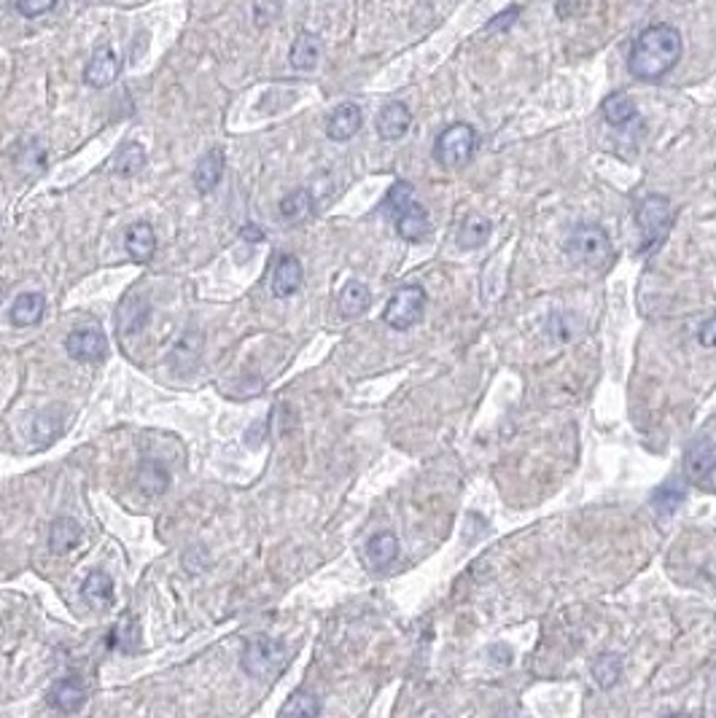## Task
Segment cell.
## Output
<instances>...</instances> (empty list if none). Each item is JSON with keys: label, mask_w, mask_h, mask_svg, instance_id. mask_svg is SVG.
Segmentation results:
<instances>
[{"label": "cell", "mask_w": 716, "mask_h": 718, "mask_svg": "<svg viewBox=\"0 0 716 718\" xmlns=\"http://www.w3.org/2000/svg\"><path fill=\"white\" fill-rule=\"evenodd\" d=\"M426 305H428V297L420 286H402L388 307L383 312V320L385 326H391L394 331H407L412 326H417L426 315Z\"/></svg>", "instance_id": "obj_5"}, {"label": "cell", "mask_w": 716, "mask_h": 718, "mask_svg": "<svg viewBox=\"0 0 716 718\" xmlns=\"http://www.w3.org/2000/svg\"><path fill=\"white\" fill-rule=\"evenodd\" d=\"M474 151H477V132L466 121L450 124L448 130H442L437 143H434V159L442 167H450V170L469 164Z\"/></svg>", "instance_id": "obj_4"}, {"label": "cell", "mask_w": 716, "mask_h": 718, "mask_svg": "<svg viewBox=\"0 0 716 718\" xmlns=\"http://www.w3.org/2000/svg\"><path fill=\"white\" fill-rule=\"evenodd\" d=\"M681 52L684 41L673 25H652L636 38L627 68L641 81H658L679 65Z\"/></svg>", "instance_id": "obj_1"}, {"label": "cell", "mask_w": 716, "mask_h": 718, "mask_svg": "<svg viewBox=\"0 0 716 718\" xmlns=\"http://www.w3.org/2000/svg\"><path fill=\"white\" fill-rule=\"evenodd\" d=\"M44 312H47L44 294L30 291V294H19V297L14 299V305L8 309V320H11V326H16V328H27V326L41 323Z\"/></svg>", "instance_id": "obj_17"}, {"label": "cell", "mask_w": 716, "mask_h": 718, "mask_svg": "<svg viewBox=\"0 0 716 718\" xmlns=\"http://www.w3.org/2000/svg\"><path fill=\"white\" fill-rule=\"evenodd\" d=\"M636 221L641 232V254H652L663 245L673 229V207L663 194H649L636 207Z\"/></svg>", "instance_id": "obj_2"}, {"label": "cell", "mask_w": 716, "mask_h": 718, "mask_svg": "<svg viewBox=\"0 0 716 718\" xmlns=\"http://www.w3.org/2000/svg\"><path fill=\"white\" fill-rule=\"evenodd\" d=\"M84 530L73 516H57L49 527V549L54 555H65L79 546Z\"/></svg>", "instance_id": "obj_21"}, {"label": "cell", "mask_w": 716, "mask_h": 718, "mask_svg": "<svg viewBox=\"0 0 716 718\" xmlns=\"http://www.w3.org/2000/svg\"><path fill=\"white\" fill-rule=\"evenodd\" d=\"M240 237H243V240H248V243H261V240H264V232H261L256 224H248V226H243V229H240Z\"/></svg>", "instance_id": "obj_37"}, {"label": "cell", "mask_w": 716, "mask_h": 718, "mask_svg": "<svg viewBox=\"0 0 716 718\" xmlns=\"http://www.w3.org/2000/svg\"><path fill=\"white\" fill-rule=\"evenodd\" d=\"M111 646H116L124 654H132L141 646V624L135 616L121 619L113 630H111Z\"/></svg>", "instance_id": "obj_29"}, {"label": "cell", "mask_w": 716, "mask_h": 718, "mask_svg": "<svg viewBox=\"0 0 716 718\" xmlns=\"http://www.w3.org/2000/svg\"><path fill=\"white\" fill-rule=\"evenodd\" d=\"M121 73V62L111 49H100L90 59V65L84 68V84H90L92 89H105L111 87Z\"/></svg>", "instance_id": "obj_14"}, {"label": "cell", "mask_w": 716, "mask_h": 718, "mask_svg": "<svg viewBox=\"0 0 716 718\" xmlns=\"http://www.w3.org/2000/svg\"><path fill=\"white\" fill-rule=\"evenodd\" d=\"M280 716H321V702L310 692H297L289 697V702L280 708Z\"/></svg>", "instance_id": "obj_32"}, {"label": "cell", "mask_w": 716, "mask_h": 718, "mask_svg": "<svg viewBox=\"0 0 716 718\" xmlns=\"http://www.w3.org/2000/svg\"><path fill=\"white\" fill-rule=\"evenodd\" d=\"M716 471V444L709 439H700L687 447L684 453V473L690 482H703Z\"/></svg>", "instance_id": "obj_12"}, {"label": "cell", "mask_w": 716, "mask_h": 718, "mask_svg": "<svg viewBox=\"0 0 716 718\" xmlns=\"http://www.w3.org/2000/svg\"><path fill=\"white\" fill-rule=\"evenodd\" d=\"M361 124H363L361 108H358L356 103H342L332 110V116H329V121H326V135H329V140H334V143H345V140L356 138Z\"/></svg>", "instance_id": "obj_10"}, {"label": "cell", "mask_w": 716, "mask_h": 718, "mask_svg": "<svg viewBox=\"0 0 716 718\" xmlns=\"http://www.w3.org/2000/svg\"><path fill=\"white\" fill-rule=\"evenodd\" d=\"M143 167H146V149L141 143H124L111 159V170L121 178H132Z\"/></svg>", "instance_id": "obj_25"}, {"label": "cell", "mask_w": 716, "mask_h": 718, "mask_svg": "<svg viewBox=\"0 0 716 718\" xmlns=\"http://www.w3.org/2000/svg\"><path fill=\"white\" fill-rule=\"evenodd\" d=\"M369 305H372V291H369L366 283H361V280H348V283L340 288V297H337V309H340V315H345V317H358V315H363V312L369 309Z\"/></svg>", "instance_id": "obj_22"}, {"label": "cell", "mask_w": 716, "mask_h": 718, "mask_svg": "<svg viewBox=\"0 0 716 718\" xmlns=\"http://www.w3.org/2000/svg\"><path fill=\"white\" fill-rule=\"evenodd\" d=\"M698 342H700L703 348H716V312L709 320L700 323V328H698Z\"/></svg>", "instance_id": "obj_35"}, {"label": "cell", "mask_w": 716, "mask_h": 718, "mask_svg": "<svg viewBox=\"0 0 716 718\" xmlns=\"http://www.w3.org/2000/svg\"><path fill=\"white\" fill-rule=\"evenodd\" d=\"M517 16H520V8H507L504 14H499V16L488 25V30H490V33H496V30H507V27L514 25Z\"/></svg>", "instance_id": "obj_36"}, {"label": "cell", "mask_w": 716, "mask_h": 718, "mask_svg": "<svg viewBox=\"0 0 716 718\" xmlns=\"http://www.w3.org/2000/svg\"><path fill=\"white\" fill-rule=\"evenodd\" d=\"M124 248L135 264H149L153 258V251H156V232H153L152 224H146V221L132 224L127 229Z\"/></svg>", "instance_id": "obj_18"}, {"label": "cell", "mask_w": 716, "mask_h": 718, "mask_svg": "<svg viewBox=\"0 0 716 718\" xmlns=\"http://www.w3.org/2000/svg\"><path fill=\"white\" fill-rule=\"evenodd\" d=\"M565 254L571 256L574 264L582 266H604L606 258L612 256V240L609 234L595 226V224H582L571 232L565 240Z\"/></svg>", "instance_id": "obj_3"}, {"label": "cell", "mask_w": 716, "mask_h": 718, "mask_svg": "<svg viewBox=\"0 0 716 718\" xmlns=\"http://www.w3.org/2000/svg\"><path fill=\"white\" fill-rule=\"evenodd\" d=\"M289 662V651L280 640H272V638H256L246 646L243 651V670L251 675V678H269L275 672H280Z\"/></svg>", "instance_id": "obj_6"}, {"label": "cell", "mask_w": 716, "mask_h": 718, "mask_svg": "<svg viewBox=\"0 0 716 718\" xmlns=\"http://www.w3.org/2000/svg\"><path fill=\"white\" fill-rule=\"evenodd\" d=\"M593 675H595L601 689H612V686H616L619 675H622V660L616 654H604L593 667Z\"/></svg>", "instance_id": "obj_33"}, {"label": "cell", "mask_w": 716, "mask_h": 718, "mask_svg": "<svg viewBox=\"0 0 716 718\" xmlns=\"http://www.w3.org/2000/svg\"><path fill=\"white\" fill-rule=\"evenodd\" d=\"M636 116H638V108L630 100V95H625V92H612V95L604 100V119H606L612 127H625V124H630Z\"/></svg>", "instance_id": "obj_27"}, {"label": "cell", "mask_w": 716, "mask_h": 718, "mask_svg": "<svg viewBox=\"0 0 716 718\" xmlns=\"http://www.w3.org/2000/svg\"><path fill=\"white\" fill-rule=\"evenodd\" d=\"M57 0H16V11L27 19H36L41 14H49Z\"/></svg>", "instance_id": "obj_34"}, {"label": "cell", "mask_w": 716, "mask_h": 718, "mask_svg": "<svg viewBox=\"0 0 716 718\" xmlns=\"http://www.w3.org/2000/svg\"><path fill=\"white\" fill-rule=\"evenodd\" d=\"M363 557H366V565L372 570H385L388 565H394V560L399 557V538L388 530L383 533H374L366 546H363Z\"/></svg>", "instance_id": "obj_16"}, {"label": "cell", "mask_w": 716, "mask_h": 718, "mask_svg": "<svg viewBox=\"0 0 716 718\" xmlns=\"http://www.w3.org/2000/svg\"><path fill=\"white\" fill-rule=\"evenodd\" d=\"M84 598L92 609H105L113 603V578L105 570H92L84 578Z\"/></svg>", "instance_id": "obj_26"}, {"label": "cell", "mask_w": 716, "mask_h": 718, "mask_svg": "<svg viewBox=\"0 0 716 718\" xmlns=\"http://www.w3.org/2000/svg\"><path fill=\"white\" fill-rule=\"evenodd\" d=\"M684 498H687V487L681 482H665L663 487H658L652 495V509L660 516H670L684 504Z\"/></svg>", "instance_id": "obj_28"}, {"label": "cell", "mask_w": 716, "mask_h": 718, "mask_svg": "<svg viewBox=\"0 0 716 718\" xmlns=\"http://www.w3.org/2000/svg\"><path fill=\"white\" fill-rule=\"evenodd\" d=\"M638 3H652V0H638Z\"/></svg>", "instance_id": "obj_38"}, {"label": "cell", "mask_w": 716, "mask_h": 718, "mask_svg": "<svg viewBox=\"0 0 716 718\" xmlns=\"http://www.w3.org/2000/svg\"><path fill=\"white\" fill-rule=\"evenodd\" d=\"M65 350L79 363H98L108 356V339L98 328H79V331L68 334Z\"/></svg>", "instance_id": "obj_7"}, {"label": "cell", "mask_w": 716, "mask_h": 718, "mask_svg": "<svg viewBox=\"0 0 716 718\" xmlns=\"http://www.w3.org/2000/svg\"><path fill=\"white\" fill-rule=\"evenodd\" d=\"M394 221H396V234L407 243H423L431 232L428 213L420 203H409Z\"/></svg>", "instance_id": "obj_15"}, {"label": "cell", "mask_w": 716, "mask_h": 718, "mask_svg": "<svg viewBox=\"0 0 716 718\" xmlns=\"http://www.w3.org/2000/svg\"><path fill=\"white\" fill-rule=\"evenodd\" d=\"M490 232H493V224L485 215H466L460 221L456 243L463 251H477V248H482L490 240Z\"/></svg>", "instance_id": "obj_23"}, {"label": "cell", "mask_w": 716, "mask_h": 718, "mask_svg": "<svg viewBox=\"0 0 716 718\" xmlns=\"http://www.w3.org/2000/svg\"><path fill=\"white\" fill-rule=\"evenodd\" d=\"M47 700L59 713H76L87 702V686L79 678H62L51 686Z\"/></svg>", "instance_id": "obj_13"}, {"label": "cell", "mask_w": 716, "mask_h": 718, "mask_svg": "<svg viewBox=\"0 0 716 718\" xmlns=\"http://www.w3.org/2000/svg\"><path fill=\"white\" fill-rule=\"evenodd\" d=\"M152 320V302L141 294V291H132L127 294L119 309H116V326L121 334H138L146 328V323Z\"/></svg>", "instance_id": "obj_8"}, {"label": "cell", "mask_w": 716, "mask_h": 718, "mask_svg": "<svg viewBox=\"0 0 716 718\" xmlns=\"http://www.w3.org/2000/svg\"><path fill=\"white\" fill-rule=\"evenodd\" d=\"M409 203H415V189H412V183L396 181V183L388 189L385 200H383V213H385L388 218H396Z\"/></svg>", "instance_id": "obj_31"}, {"label": "cell", "mask_w": 716, "mask_h": 718, "mask_svg": "<svg viewBox=\"0 0 716 718\" xmlns=\"http://www.w3.org/2000/svg\"><path fill=\"white\" fill-rule=\"evenodd\" d=\"M312 213V194L307 189H294L280 200V215L289 221H302Z\"/></svg>", "instance_id": "obj_30"}, {"label": "cell", "mask_w": 716, "mask_h": 718, "mask_svg": "<svg viewBox=\"0 0 716 718\" xmlns=\"http://www.w3.org/2000/svg\"><path fill=\"white\" fill-rule=\"evenodd\" d=\"M321 54H323V44L315 33H300L291 44V52H289V62L294 70H315L318 62H321Z\"/></svg>", "instance_id": "obj_19"}, {"label": "cell", "mask_w": 716, "mask_h": 718, "mask_svg": "<svg viewBox=\"0 0 716 718\" xmlns=\"http://www.w3.org/2000/svg\"><path fill=\"white\" fill-rule=\"evenodd\" d=\"M138 487H141V493L149 495V498H156V495L167 493V487H170V471L159 461L146 458V461L141 463V468H138Z\"/></svg>", "instance_id": "obj_24"}, {"label": "cell", "mask_w": 716, "mask_h": 718, "mask_svg": "<svg viewBox=\"0 0 716 718\" xmlns=\"http://www.w3.org/2000/svg\"><path fill=\"white\" fill-rule=\"evenodd\" d=\"M374 127H377V135L383 140H388V143L402 140L409 132V127H412V110L405 103H399V100L383 105L380 113H377Z\"/></svg>", "instance_id": "obj_9"}, {"label": "cell", "mask_w": 716, "mask_h": 718, "mask_svg": "<svg viewBox=\"0 0 716 718\" xmlns=\"http://www.w3.org/2000/svg\"><path fill=\"white\" fill-rule=\"evenodd\" d=\"M224 175V151L221 149H210L200 156L197 167H195V186L200 194H210Z\"/></svg>", "instance_id": "obj_20"}, {"label": "cell", "mask_w": 716, "mask_h": 718, "mask_svg": "<svg viewBox=\"0 0 716 718\" xmlns=\"http://www.w3.org/2000/svg\"><path fill=\"white\" fill-rule=\"evenodd\" d=\"M302 280H305V269H302V261L291 254L278 258V266L272 272V294L278 299H289L294 297L300 288H302Z\"/></svg>", "instance_id": "obj_11"}]
</instances>
